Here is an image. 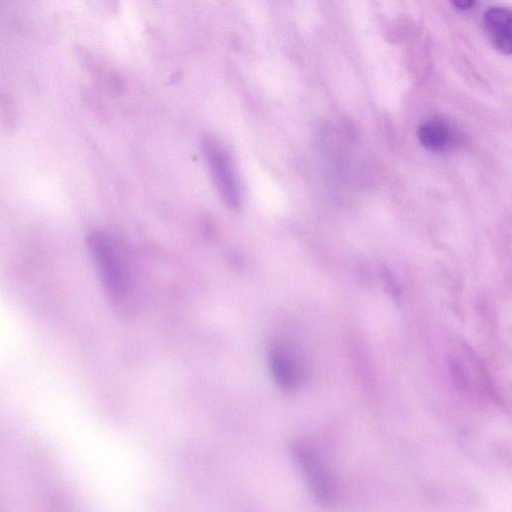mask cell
Returning <instances> with one entry per match:
<instances>
[{
  "label": "cell",
  "instance_id": "5b68a950",
  "mask_svg": "<svg viewBox=\"0 0 512 512\" xmlns=\"http://www.w3.org/2000/svg\"><path fill=\"white\" fill-rule=\"evenodd\" d=\"M484 23L494 45L503 53H511V14L503 7H490L484 13Z\"/></svg>",
  "mask_w": 512,
  "mask_h": 512
},
{
  "label": "cell",
  "instance_id": "52a82bcc",
  "mask_svg": "<svg viewBox=\"0 0 512 512\" xmlns=\"http://www.w3.org/2000/svg\"><path fill=\"white\" fill-rule=\"evenodd\" d=\"M452 4L461 10L470 9L475 5L474 1H453Z\"/></svg>",
  "mask_w": 512,
  "mask_h": 512
},
{
  "label": "cell",
  "instance_id": "6da1fadb",
  "mask_svg": "<svg viewBox=\"0 0 512 512\" xmlns=\"http://www.w3.org/2000/svg\"><path fill=\"white\" fill-rule=\"evenodd\" d=\"M87 245L109 299L121 302L128 293L127 269L113 239L102 231L87 237Z\"/></svg>",
  "mask_w": 512,
  "mask_h": 512
},
{
  "label": "cell",
  "instance_id": "277c9868",
  "mask_svg": "<svg viewBox=\"0 0 512 512\" xmlns=\"http://www.w3.org/2000/svg\"><path fill=\"white\" fill-rule=\"evenodd\" d=\"M268 361L272 376L281 389L292 391L300 385L303 375L302 367L289 348L274 345L269 350Z\"/></svg>",
  "mask_w": 512,
  "mask_h": 512
},
{
  "label": "cell",
  "instance_id": "3957f363",
  "mask_svg": "<svg viewBox=\"0 0 512 512\" xmlns=\"http://www.w3.org/2000/svg\"><path fill=\"white\" fill-rule=\"evenodd\" d=\"M290 451L316 503L332 507L336 500L335 486L317 450L305 440H294Z\"/></svg>",
  "mask_w": 512,
  "mask_h": 512
},
{
  "label": "cell",
  "instance_id": "8992f818",
  "mask_svg": "<svg viewBox=\"0 0 512 512\" xmlns=\"http://www.w3.org/2000/svg\"><path fill=\"white\" fill-rule=\"evenodd\" d=\"M418 139L431 151H442L448 147L452 136L449 127L442 121L431 120L419 126Z\"/></svg>",
  "mask_w": 512,
  "mask_h": 512
},
{
  "label": "cell",
  "instance_id": "7a4b0ae2",
  "mask_svg": "<svg viewBox=\"0 0 512 512\" xmlns=\"http://www.w3.org/2000/svg\"><path fill=\"white\" fill-rule=\"evenodd\" d=\"M208 170L224 204L232 210L242 205V189L233 158L224 144L213 136L201 143Z\"/></svg>",
  "mask_w": 512,
  "mask_h": 512
}]
</instances>
